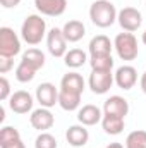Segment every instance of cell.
I'll return each mask as SVG.
<instances>
[{"label":"cell","mask_w":146,"mask_h":148,"mask_svg":"<svg viewBox=\"0 0 146 148\" xmlns=\"http://www.w3.org/2000/svg\"><path fill=\"white\" fill-rule=\"evenodd\" d=\"M117 9L110 0H96L89 7V19L98 28H110L117 21Z\"/></svg>","instance_id":"obj_1"},{"label":"cell","mask_w":146,"mask_h":148,"mask_svg":"<svg viewBox=\"0 0 146 148\" xmlns=\"http://www.w3.org/2000/svg\"><path fill=\"white\" fill-rule=\"evenodd\" d=\"M46 36V23L41 16L31 14L24 19L23 26H21V38L28 43V45H38L41 43V40Z\"/></svg>","instance_id":"obj_2"},{"label":"cell","mask_w":146,"mask_h":148,"mask_svg":"<svg viewBox=\"0 0 146 148\" xmlns=\"http://www.w3.org/2000/svg\"><path fill=\"white\" fill-rule=\"evenodd\" d=\"M113 48L117 52V55L122 60H134L139 53V47H138V40L132 33L126 31V33H119L113 40Z\"/></svg>","instance_id":"obj_3"},{"label":"cell","mask_w":146,"mask_h":148,"mask_svg":"<svg viewBox=\"0 0 146 148\" xmlns=\"http://www.w3.org/2000/svg\"><path fill=\"white\" fill-rule=\"evenodd\" d=\"M21 52V40L12 28L2 26L0 28V55L3 57H16Z\"/></svg>","instance_id":"obj_4"},{"label":"cell","mask_w":146,"mask_h":148,"mask_svg":"<svg viewBox=\"0 0 146 148\" xmlns=\"http://www.w3.org/2000/svg\"><path fill=\"white\" fill-rule=\"evenodd\" d=\"M88 83L95 95H105L115 83V76L112 74V71H91Z\"/></svg>","instance_id":"obj_5"},{"label":"cell","mask_w":146,"mask_h":148,"mask_svg":"<svg viewBox=\"0 0 146 148\" xmlns=\"http://www.w3.org/2000/svg\"><path fill=\"white\" fill-rule=\"evenodd\" d=\"M117 21H119V24H120V28L124 31L132 33V31H138L141 28V24H143V14L138 9H134V7H124V9L119 10Z\"/></svg>","instance_id":"obj_6"},{"label":"cell","mask_w":146,"mask_h":148,"mask_svg":"<svg viewBox=\"0 0 146 148\" xmlns=\"http://www.w3.org/2000/svg\"><path fill=\"white\" fill-rule=\"evenodd\" d=\"M67 43L69 41L65 40V36H64V33H62L60 28H52L46 33V48L57 59L65 57V53H67Z\"/></svg>","instance_id":"obj_7"},{"label":"cell","mask_w":146,"mask_h":148,"mask_svg":"<svg viewBox=\"0 0 146 148\" xmlns=\"http://www.w3.org/2000/svg\"><path fill=\"white\" fill-rule=\"evenodd\" d=\"M33 95L29 91H24V90H19V91H14L9 98V107L10 110L16 112V114H28V112L33 110Z\"/></svg>","instance_id":"obj_8"},{"label":"cell","mask_w":146,"mask_h":148,"mask_svg":"<svg viewBox=\"0 0 146 148\" xmlns=\"http://www.w3.org/2000/svg\"><path fill=\"white\" fill-rule=\"evenodd\" d=\"M59 91L60 90H57L55 84L41 83L36 86V102L45 109H52L55 103H59Z\"/></svg>","instance_id":"obj_9"},{"label":"cell","mask_w":146,"mask_h":148,"mask_svg":"<svg viewBox=\"0 0 146 148\" xmlns=\"http://www.w3.org/2000/svg\"><path fill=\"white\" fill-rule=\"evenodd\" d=\"M29 122H31V126L38 129V131H41V133H45V131H48L53 124H55V117H53V114L50 112V109H45V107H40L36 110L31 112V115H29Z\"/></svg>","instance_id":"obj_10"},{"label":"cell","mask_w":146,"mask_h":148,"mask_svg":"<svg viewBox=\"0 0 146 148\" xmlns=\"http://www.w3.org/2000/svg\"><path fill=\"white\" fill-rule=\"evenodd\" d=\"M35 7L40 14L59 17L67 9V0H35Z\"/></svg>","instance_id":"obj_11"},{"label":"cell","mask_w":146,"mask_h":148,"mask_svg":"<svg viewBox=\"0 0 146 148\" xmlns=\"http://www.w3.org/2000/svg\"><path fill=\"white\" fill-rule=\"evenodd\" d=\"M103 114L105 115H117V117H124L126 119V115L129 114V102L124 97L112 95L103 103Z\"/></svg>","instance_id":"obj_12"},{"label":"cell","mask_w":146,"mask_h":148,"mask_svg":"<svg viewBox=\"0 0 146 148\" xmlns=\"http://www.w3.org/2000/svg\"><path fill=\"white\" fill-rule=\"evenodd\" d=\"M115 83L122 90H131L138 83V71L132 66H120L115 71Z\"/></svg>","instance_id":"obj_13"},{"label":"cell","mask_w":146,"mask_h":148,"mask_svg":"<svg viewBox=\"0 0 146 148\" xmlns=\"http://www.w3.org/2000/svg\"><path fill=\"white\" fill-rule=\"evenodd\" d=\"M102 119H103L102 109L96 107V105H93V103L83 105L79 109V112H77V121L83 126H96L98 122H102Z\"/></svg>","instance_id":"obj_14"},{"label":"cell","mask_w":146,"mask_h":148,"mask_svg":"<svg viewBox=\"0 0 146 148\" xmlns=\"http://www.w3.org/2000/svg\"><path fill=\"white\" fill-rule=\"evenodd\" d=\"M112 48H113V43H112L110 38L105 36V35H96V36H93L91 41H89V45H88V50H89V55H91V57L112 55Z\"/></svg>","instance_id":"obj_15"},{"label":"cell","mask_w":146,"mask_h":148,"mask_svg":"<svg viewBox=\"0 0 146 148\" xmlns=\"http://www.w3.org/2000/svg\"><path fill=\"white\" fill-rule=\"evenodd\" d=\"M65 140L72 147H84L89 141V133H88L86 126L74 124V126H69V129L65 131Z\"/></svg>","instance_id":"obj_16"},{"label":"cell","mask_w":146,"mask_h":148,"mask_svg":"<svg viewBox=\"0 0 146 148\" xmlns=\"http://www.w3.org/2000/svg\"><path fill=\"white\" fill-rule=\"evenodd\" d=\"M84 79H83V76L79 73H67L64 74V77H62V81H60V90H65V91H72V93H79V95H83V91H84Z\"/></svg>","instance_id":"obj_17"},{"label":"cell","mask_w":146,"mask_h":148,"mask_svg":"<svg viewBox=\"0 0 146 148\" xmlns=\"http://www.w3.org/2000/svg\"><path fill=\"white\" fill-rule=\"evenodd\" d=\"M62 33H64V36H65V40L69 43H77L79 40H83V36L86 35V26L81 21L72 19V21H67L64 24Z\"/></svg>","instance_id":"obj_18"},{"label":"cell","mask_w":146,"mask_h":148,"mask_svg":"<svg viewBox=\"0 0 146 148\" xmlns=\"http://www.w3.org/2000/svg\"><path fill=\"white\" fill-rule=\"evenodd\" d=\"M102 127L103 131L110 134V136H117L124 131L126 127V122H124V117H117V115H105L103 114V119H102Z\"/></svg>","instance_id":"obj_19"},{"label":"cell","mask_w":146,"mask_h":148,"mask_svg":"<svg viewBox=\"0 0 146 148\" xmlns=\"http://www.w3.org/2000/svg\"><path fill=\"white\" fill-rule=\"evenodd\" d=\"M59 105L67 112L76 110V109H79V105H81V95H79V93H72V91L60 90V91H59Z\"/></svg>","instance_id":"obj_20"},{"label":"cell","mask_w":146,"mask_h":148,"mask_svg":"<svg viewBox=\"0 0 146 148\" xmlns=\"http://www.w3.org/2000/svg\"><path fill=\"white\" fill-rule=\"evenodd\" d=\"M64 62H65V66L71 67V69H79V67H83V66L88 62V55H86V52L81 50V48H72V50H69V52L65 53Z\"/></svg>","instance_id":"obj_21"},{"label":"cell","mask_w":146,"mask_h":148,"mask_svg":"<svg viewBox=\"0 0 146 148\" xmlns=\"http://www.w3.org/2000/svg\"><path fill=\"white\" fill-rule=\"evenodd\" d=\"M26 64H29L31 67H35L36 71H40L43 66H45V53L38 48H28L24 53H23V59Z\"/></svg>","instance_id":"obj_22"},{"label":"cell","mask_w":146,"mask_h":148,"mask_svg":"<svg viewBox=\"0 0 146 148\" xmlns=\"http://www.w3.org/2000/svg\"><path fill=\"white\" fill-rule=\"evenodd\" d=\"M35 76H36V69L31 67L29 64H26L24 60H21L19 66L16 67V79L19 83H29V81H33Z\"/></svg>","instance_id":"obj_23"},{"label":"cell","mask_w":146,"mask_h":148,"mask_svg":"<svg viewBox=\"0 0 146 148\" xmlns=\"http://www.w3.org/2000/svg\"><path fill=\"white\" fill-rule=\"evenodd\" d=\"M126 148H146V131L136 129L129 133L126 138Z\"/></svg>","instance_id":"obj_24"},{"label":"cell","mask_w":146,"mask_h":148,"mask_svg":"<svg viewBox=\"0 0 146 148\" xmlns=\"http://www.w3.org/2000/svg\"><path fill=\"white\" fill-rule=\"evenodd\" d=\"M89 64H91V71H112L113 69V59H112V55L91 57Z\"/></svg>","instance_id":"obj_25"},{"label":"cell","mask_w":146,"mask_h":148,"mask_svg":"<svg viewBox=\"0 0 146 148\" xmlns=\"http://www.w3.org/2000/svg\"><path fill=\"white\" fill-rule=\"evenodd\" d=\"M35 148H57V140L50 133H40L35 140Z\"/></svg>","instance_id":"obj_26"},{"label":"cell","mask_w":146,"mask_h":148,"mask_svg":"<svg viewBox=\"0 0 146 148\" xmlns=\"http://www.w3.org/2000/svg\"><path fill=\"white\" fill-rule=\"evenodd\" d=\"M21 138V133L12 127V126H3L0 129V145H5V143H10V141H16Z\"/></svg>","instance_id":"obj_27"},{"label":"cell","mask_w":146,"mask_h":148,"mask_svg":"<svg viewBox=\"0 0 146 148\" xmlns=\"http://www.w3.org/2000/svg\"><path fill=\"white\" fill-rule=\"evenodd\" d=\"M9 98H10V83L5 76H2L0 77V100L5 102Z\"/></svg>","instance_id":"obj_28"},{"label":"cell","mask_w":146,"mask_h":148,"mask_svg":"<svg viewBox=\"0 0 146 148\" xmlns=\"http://www.w3.org/2000/svg\"><path fill=\"white\" fill-rule=\"evenodd\" d=\"M12 66H14V57H3V55H0V73L2 74L9 73L12 69Z\"/></svg>","instance_id":"obj_29"},{"label":"cell","mask_w":146,"mask_h":148,"mask_svg":"<svg viewBox=\"0 0 146 148\" xmlns=\"http://www.w3.org/2000/svg\"><path fill=\"white\" fill-rule=\"evenodd\" d=\"M0 148H26V145L23 143V140H16V141H10V143H5V145H0Z\"/></svg>","instance_id":"obj_30"},{"label":"cell","mask_w":146,"mask_h":148,"mask_svg":"<svg viewBox=\"0 0 146 148\" xmlns=\"http://www.w3.org/2000/svg\"><path fill=\"white\" fill-rule=\"evenodd\" d=\"M0 3L3 9H14L21 3V0H0Z\"/></svg>","instance_id":"obj_31"},{"label":"cell","mask_w":146,"mask_h":148,"mask_svg":"<svg viewBox=\"0 0 146 148\" xmlns=\"http://www.w3.org/2000/svg\"><path fill=\"white\" fill-rule=\"evenodd\" d=\"M139 84H141V90H143V93L146 95V71L143 73V76H141V81H139Z\"/></svg>","instance_id":"obj_32"},{"label":"cell","mask_w":146,"mask_h":148,"mask_svg":"<svg viewBox=\"0 0 146 148\" xmlns=\"http://www.w3.org/2000/svg\"><path fill=\"white\" fill-rule=\"evenodd\" d=\"M105 148H126V147H124L122 143H117V141H115V143H110V145H107Z\"/></svg>","instance_id":"obj_33"},{"label":"cell","mask_w":146,"mask_h":148,"mask_svg":"<svg viewBox=\"0 0 146 148\" xmlns=\"http://www.w3.org/2000/svg\"><path fill=\"white\" fill-rule=\"evenodd\" d=\"M141 40H143V43L146 45V29H145V33H143V36H141Z\"/></svg>","instance_id":"obj_34"}]
</instances>
